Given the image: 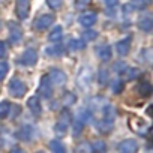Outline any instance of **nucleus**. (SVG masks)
Returning <instances> with one entry per match:
<instances>
[{
  "mask_svg": "<svg viewBox=\"0 0 153 153\" xmlns=\"http://www.w3.org/2000/svg\"><path fill=\"white\" fill-rule=\"evenodd\" d=\"M9 93L14 98H21L27 93V86L20 78H12L9 81Z\"/></svg>",
  "mask_w": 153,
  "mask_h": 153,
  "instance_id": "nucleus-1",
  "label": "nucleus"
},
{
  "mask_svg": "<svg viewBox=\"0 0 153 153\" xmlns=\"http://www.w3.org/2000/svg\"><path fill=\"white\" fill-rule=\"evenodd\" d=\"M53 23H54V15L53 14H44V15H41V17L36 18L35 29L39 30V32H42V30L48 29L50 26H53Z\"/></svg>",
  "mask_w": 153,
  "mask_h": 153,
  "instance_id": "nucleus-2",
  "label": "nucleus"
},
{
  "mask_svg": "<svg viewBox=\"0 0 153 153\" xmlns=\"http://www.w3.org/2000/svg\"><path fill=\"white\" fill-rule=\"evenodd\" d=\"M30 5H32V0H17L15 11H17L18 18L26 20L29 17V14H30Z\"/></svg>",
  "mask_w": 153,
  "mask_h": 153,
  "instance_id": "nucleus-3",
  "label": "nucleus"
},
{
  "mask_svg": "<svg viewBox=\"0 0 153 153\" xmlns=\"http://www.w3.org/2000/svg\"><path fill=\"white\" fill-rule=\"evenodd\" d=\"M8 29H9V39H11V42H12V44H18V42L21 41V38H23V30H21V27H20L15 21H11V23L8 24Z\"/></svg>",
  "mask_w": 153,
  "mask_h": 153,
  "instance_id": "nucleus-4",
  "label": "nucleus"
},
{
  "mask_svg": "<svg viewBox=\"0 0 153 153\" xmlns=\"http://www.w3.org/2000/svg\"><path fill=\"white\" fill-rule=\"evenodd\" d=\"M131 128L135 131V132H138L140 135H147L149 134V131H150V128L141 120V119H138V117H135V116H132L131 117Z\"/></svg>",
  "mask_w": 153,
  "mask_h": 153,
  "instance_id": "nucleus-5",
  "label": "nucleus"
},
{
  "mask_svg": "<svg viewBox=\"0 0 153 153\" xmlns=\"http://www.w3.org/2000/svg\"><path fill=\"white\" fill-rule=\"evenodd\" d=\"M119 153H137L140 146L135 140H125L119 144Z\"/></svg>",
  "mask_w": 153,
  "mask_h": 153,
  "instance_id": "nucleus-6",
  "label": "nucleus"
},
{
  "mask_svg": "<svg viewBox=\"0 0 153 153\" xmlns=\"http://www.w3.org/2000/svg\"><path fill=\"white\" fill-rule=\"evenodd\" d=\"M47 76H48V80H50V83H51L53 86H62V84H65V81H66V75H65L62 71H57V69H53L51 74L47 75Z\"/></svg>",
  "mask_w": 153,
  "mask_h": 153,
  "instance_id": "nucleus-7",
  "label": "nucleus"
},
{
  "mask_svg": "<svg viewBox=\"0 0 153 153\" xmlns=\"http://www.w3.org/2000/svg\"><path fill=\"white\" fill-rule=\"evenodd\" d=\"M36 60H38V54H36V51L32 50V48L26 50V51L23 53V56H21V63H23V65H27V66L35 65Z\"/></svg>",
  "mask_w": 153,
  "mask_h": 153,
  "instance_id": "nucleus-8",
  "label": "nucleus"
},
{
  "mask_svg": "<svg viewBox=\"0 0 153 153\" xmlns=\"http://www.w3.org/2000/svg\"><path fill=\"white\" fill-rule=\"evenodd\" d=\"M39 93H41L44 98H51V95H53V89H51V83H50V80H48V76H44V78L41 80Z\"/></svg>",
  "mask_w": 153,
  "mask_h": 153,
  "instance_id": "nucleus-9",
  "label": "nucleus"
},
{
  "mask_svg": "<svg viewBox=\"0 0 153 153\" xmlns=\"http://www.w3.org/2000/svg\"><path fill=\"white\" fill-rule=\"evenodd\" d=\"M96 20H98L96 14H95V12H89V14H83V15L78 18V23H80L81 26H84V27H90V26H93V24L96 23Z\"/></svg>",
  "mask_w": 153,
  "mask_h": 153,
  "instance_id": "nucleus-10",
  "label": "nucleus"
},
{
  "mask_svg": "<svg viewBox=\"0 0 153 153\" xmlns=\"http://www.w3.org/2000/svg\"><path fill=\"white\" fill-rule=\"evenodd\" d=\"M129 47H131V38H125L116 44V50L120 56H126L129 53Z\"/></svg>",
  "mask_w": 153,
  "mask_h": 153,
  "instance_id": "nucleus-11",
  "label": "nucleus"
},
{
  "mask_svg": "<svg viewBox=\"0 0 153 153\" xmlns=\"http://www.w3.org/2000/svg\"><path fill=\"white\" fill-rule=\"evenodd\" d=\"M96 53H98L99 59L104 60V62H107V60L111 59V48H110V45H101V47L96 50Z\"/></svg>",
  "mask_w": 153,
  "mask_h": 153,
  "instance_id": "nucleus-12",
  "label": "nucleus"
},
{
  "mask_svg": "<svg viewBox=\"0 0 153 153\" xmlns=\"http://www.w3.org/2000/svg\"><path fill=\"white\" fill-rule=\"evenodd\" d=\"M27 105H29V108L32 110V113H35L36 116H39L41 114V104H39V99L36 98V96H33V98H30L29 101H27Z\"/></svg>",
  "mask_w": 153,
  "mask_h": 153,
  "instance_id": "nucleus-13",
  "label": "nucleus"
},
{
  "mask_svg": "<svg viewBox=\"0 0 153 153\" xmlns=\"http://www.w3.org/2000/svg\"><path fill=\"white\" fill-rule=\"evenodd\" d=\"M90 149H92V153H105L107 152V146H105V143L102 140L93 141V144L90 146Z\"/></svg>",
  "mask_w": 153,
  "mask_h": 153,
  "instance_id": "nucleus-14",
  "label": "nucleus"
},
{
  "mask_svg": "<svg viewBox=\"0 0 153 153\" xmlns=\"http://www.w3.org/2000/svg\"><path fill=\"white\" fill-rule=\"evenodd\" d=\"M59 125H63V126H69V123H71V113H69V110H63L60 114H59V122H57Z\"/></svg>",
  "mask_w": 153,
  "mask_h": 153,
  "instance_id": "nucleus-15",
  "label": "nucleus"
},
{
  "mask_svg": "<svg viewBox=\"0 0 153 153\" xmlns=\"http://www.w3.org/2000/svg\"><path fill=\"white\" fill-rule=\"evenodd\" d=\"M62 35H63V29H62V26H56V27L53 29V32L50 33L48 39L53 41V42H57V41L62 39Z\"/></svg>",
  "mask_w": 153,
  "mask_h": 153,
  "instance_id": "nucleus-16",
  "label": "nucleus"
},
{
  "mask_svg": "<svg viewBox=\"0 0 153 153\" xmlns=\"http://www.w3.org/2000/svg\"><path fill=\"white\" fill-rule=\"evenodd\" d=\"M50 149L53 150V153H66L65 146H63L60 141H56V140H53V141L50 143Z\"/></svg>",
  "mask_w": 153,
  "mask_h": 153,
  "instance_id": "nucleus-17",
  "label": "nucleus"
},
{
  "mask_svg": "<svg viewBox=\"0 0 153 153\" xmlns=\"http://www.w3.org/2000/svg\"><path fill=\"white\" fill-rule=\"evenodd\" d=\"M9 108H11V104L9 102H6V101L0 102V119H5V117L9 116V111H11Z\"/></svg>",
  "mask_w": 153,
  "mask_h": 153,
  "instance_id": "nucleus-18",
  "label": "nucleus"
},
{
  "mask_svg": "<svg viewBox=\"0 0 153 153\" xmlns=\"http://www.w3.org/2000/svg\"><path fill=\"white\" fill-rule=\"evenodd\" d=\"M138 90H140V93H141L143 96H149V95L152 93V84H150L149 81H143V83L140 84Z\"/></svg>",
  "mask_w": 153,
  "mask_h": 153,
  "instance_id": "nucleus-19",
  "label": "nucleus"
},
{
  "mask_svg": "<svg viewBox=\"0 0 153 153\" xmlns=\"http://www.w3.org/2000/svg\"><path fill=\"white\" fill-rule=\"evenodd\" d=\"M140 29H143L146 32H150V29H152V20H150V17H144V18L140 20Z\"/></svg>",
  "mask_w": 153,
  "mask_h": 153,
  "instance_id": "nucleus-20",
  "label": "nucleus"
},
{
  "mask_svg": "<svg viewBox=\"0 0 153 153\" xmlns=\"http://www.w3.org/2000/svg\"><path fill=\"white\" fill-rule=\"evenodd\" d=\"M30 132H32V128L30 126H23L21 129H20V134H18V137L21 138V140H30Z\"/></svg>",
  "mask_w": 153,
  "mask_h": 153,
  "instance_id": "nucleus-21",
  "label": "nucleus"
},
{
  "mask_svg": "<svg viewBox=\"0 0 153 153\" xmlns=\"http://www.w3.org/2000/svg\"><path fill=\"white\" fill-rule=\"evenodd\" d=\"M68 47L72 48V50H81L84 47V41H81V39H72V41H69Z\"/></svg>",
  "mask_w": 153,
  "mask_h": 153,
  "instance_id": "nucleus-22",
  "label": "nucleus"
},
{
  "mask_svg": "<svg viewBox=\"0 0 153 153\" xmlns=\"http://www.w3.org/2000/svg\"><path fill=\"white\" fill-rule=\"evenodd\" d=\"M8 69H9L8 63H5V62H0V81L5 80V76H6V74H8Z\"/></svg>",
  "mask_w": 153,
  "mask_h": 153,
  "instance_id": "nucleus-23",
  "label": "nucleus"
},
{
  "mask_svg": "<svg viewBox=\"0 0 153 153\" xmlns=\"http://www.w3.org/2000/svg\"><path fill=\"white\" fill-rule=\"evenodd\" d=\"M138 75H140V69H137V68H131V69H128V71H126V76H128L129 80L137 78Z\"/></svg>",
  "mask_w": 153,
  "mask_h": 153,
  "instance_id": "nucleus-24",
  "label": "nucleus"
},
{
  "mask_svg": "<svg viewBox=\"0 0 153 153\" xmlns=\"http://www.w3.org/2000/svg\"><path fill=\"white\" fill-rule=\"evenodd\" d=\"M47 3L51 9H60L63 5V0H47Z\"/></svg>",
  "mask_w": 153,
  "mask_h": 153,
  "instance_id": "nucleus-25",
  "label": "nucleus"
},
{
  "mask_svg": "<svg viewBox=\"0 0 153 153\" xmlns=\"http://www.w3.org/2000/svg\"><path fill=\"white\" fill-rule=\"evenodd\" d=\"M76 153H92V149L87 143H83V144H80L78 147H76Z\"/></svg>",
  "mask_w": 153,
  "mask_h": 153,
  "instance_id": "nucleus-26",
  "label": "nucleus"
},
{
  "mask_svg": "<svg viewBox=\"0 0 153 153\" xmlns=\"http://www.w3.org/2000/svg\"><path fill=\"white\" fill-rule=\"evenodd\" d=\"M108 81V72L105 69H101L99 71V83L101 84H105Z\"/></svg>",
  "mask_w": 153,
  "mask_h": 153,
  "instance_id": "nucleus-27",
  "label": "nucleus"
},
{
  "mask_svg": "<svg viewBox=\"0 0 153 153\" xmlns=\"http://www.w3.org/2000/svg\"><path fill=\"white\" fill-rule=\"evenodd\" d=\"M90 3V0H75V8L76 9H84Z\"/></svg>",
  "mask_w": 153,
  "mask_h": 153,
  "instance_id": "nucleus-28",
  "label": "nucleus"
},
{
  "mask_svg": "<svg viewBox=\"0 0 153 153\" xmlns=\"http://www.w3.org/2000/svg\"><path fill=\"white\" fill-rule=\"evenodd\" d=\"M60 50H62L60 47H50V48H47V53L50 56H59V54H62Z\"/></svg>",
  "mask_w": 153,
  "mask_h": 153,
  "instance_id": "nucleus-29",
  "label": "nucleus"
},
{
  "mask_svg": "<svg viewBox=\"0 0 153 153\" xmlns=\"http://www.w3.org/2000/svg\"><path fill=\"white\" fill-rule=\"evenodd\" d=\"M147 5V0H132L131 2V6L134 8H144Z\"/></svg>",
  "mask_w": 153,
  "mask_h": 153,
  "instance_id": "nucleus-30",
  "label": "nucleus"
},
{
  "mask_svg": "<svg viewBox=\"0 0 153 153\" xmlns=\"http://www.w3.org/2000/svg\"><path fill=\"white\" fill-rule=\"evenodd\" d=\"M65 98H66V99H65V104H66V105H68V104H74V102H75V96H74V93H66V95H65Z\"/></svg>",
  "mask_w": 153,
  "mask_h": 153,
  "instance_id": "nucleus-31",
  "label": "nucleus"
},
{
  "mask_svg": "<svg viewBox=\"0 0 153 153\" xmlns=\"http://www.w3.org/2000/svg\"><path fill=\"white\" fill-rule=\"evenodd\" d=\"M96 35H98L96 32H86L83 36H84V39H95V38H96Z\"/></svg>",
  "mask_w": 153,
  "mask_h": 153,
  "instance_id": "nucleus-32",
  "label": "nucleus"
},
{
  "mask_svg": "<svg viewBox=\"0 0 153 153\" xmlns=\"http://www.w3.org/2000/svg\"><path fill=\"white\" fill-rule=\"evenodd\" d=\"M122 86H123L122 81H116V83H114V87H113V92H114V93L120 92V90H122Z\"/></svg>",
  "mask_w": 153,
  "mask_h": 153,
  "instance_id": "nucleus-33",
  "label": "nucleus"
},
{
  "mask_svg": "<svg viewBox=\"0 0 153 153\" xmlns=\"http://www.w3.org/2000/svg\"><path fill=\"white\" fill-rule=\"evenodd\" d=\"M104 3H105L108 8H113V6H116V5L119 3V0H104Z\"/></svg>",
  "mask_w": 153,
  "mask_h": 153,
  "instance_id": "nucleus-34",
  "label": "nucleus"
},
{
  "mask_svg": "<svg viewBox=\"0 0 153 153\" xmlns=\"http://www.w3.org/2000/svg\"><path fill=\"white\" fill-rule=\"evenodd\" d=\"M5 54H6V47L2 41H0V57H3Z\"/></svg>",
  "mask_w": 153,
  "mask_h": 153,
  "instance_id": "nucleus-35",
  "label": "nucleus"
},
{
  "mask_svg": "<svg viewBox=\"0 0 153 153\" xmlns=\"http://www.w3.org/2000/svg\"><path fill=\"white\" fill-rule=\"evenodd\" d=\"M9 153H26V152H24V150H21L20 147H14V149H12Z\"/></svg>",
  "mask_w": 153,
  "mask_h": 153,
  "instance_id": "nucleus-36",
  "label": "nucleus"
},
{
  "mask_svg": "<svg viewBox=\"0 0 153 153\" xmlns=\"http://www.w3.org/2000/svg\"><path fill=\"white\" fill-rule=\"evenodd\" d=\"M38 153H45V152H38Z\"/></svg>",
  "mask_w": 153,
  "mask_h": 153,
  "instance_id": "nucleus-37",
  "label": "nucleus"
}]
</instances>
